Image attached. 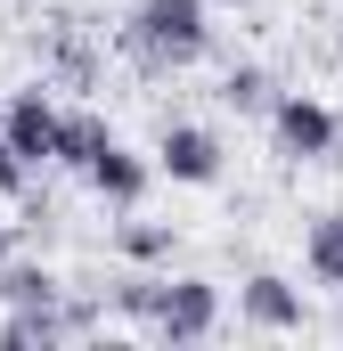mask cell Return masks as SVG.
<instances>
[{"label": "cell", "instance_id": "8fae6325", "mask_svg": "<svg viewBox=\"0 0 343 351\" xmlns=\"http://www.w3.org/2000/svg\"><path fill=\"white\" fill-rule=\"evenodd\" d=\"M172 245H180L172 221H123V229H115V254H123V262H172Z\"/></svg>", "mask_w": 343, "mask_h": 351}, {"label": "cell", "instance_id": "4fadbf2b", "mask_svg": "<svg viewBox=\"0 0 343 351\" xmlns=\"http://www.w3.org/2000/svg\"><path fill=\"white\" fill-rule=\"evenodd\" d=\"M156 302H164V278H123L115 286V311L139 319V327H156Z\"/></svg>", "mask_w": 343, "mask_h": 351}, {"label": "cell", "instance_id": "2e32d148", "mask_svg": "<svg viewBox=\"0 0 343 351\" xmlns=\"http://www.w3.org/2000/svg\"><path fill=\"white\" fill-rule=\"evenodd\" d=\"M213 8H246V0H213Z\"/></svg>", "mask_w": 343, "mask_h": 351}, {"label": "cell", "instance_id": "52a82bcc", "mask_svg": "<svg viewBox=\"0 0 343 351\" xmlns=\"http://www.w3.org/2000/svg\"><path fill=\"white\" fill-rule=\"evenodd\" d=\"M82 180L98 188V196H106V204H115V213H139V196H147V180H156V164H147V156H131V147L115 139V147H106V156H98V164H90Z\"/></svg>", "mask_w": 343, "mask_h": 351}, {"label": "cell", "instance_id": "5b68a950", "mask_svg": "<svg viewBox=\"0 0 343 351\" xmlns=\"http://www.w3.org/2000/svg\"><path fill=\"white\" fill-rule=\"evenodd\" d=\"M237 319L254 327V335H303V286H286L278 269H254L246 286H237Z\"/></svg>", "mask_w": 343, "mask_h": 351}, {"label": "cell", "instance_id": "7c38bea8", "mask_svg": "<svg viewBox=\"0 0 343 351\" xmlns=\"http://www.w3.org/2000/svg\"><path fill=\"white\" fill-rule=\"evenodd\" d=\"M221 106H237V114H270V106H278V82H270L261 66H229V74H221Z\"/></svg>", "mask_w": 343, "mask_h": 351}, {"label": "cell", "instance_id": "5bb4252c", "mask_svg": "<svg viewBox=\"0 0 343 351\" xmlns=\"http://www.w3.org/2000/svg\"><path fill=\"white\" fill-rule=\"evenodd\" d=\"M25 180H33V164L8 147V131H0V196H25Z\"/></svg>", "mask_w": 343, "mask_h": 351}, {"label": "cell", "instance_id": "3957f363", "mask_svg": "<svg viewBox=\"0 0 343 351\" xmlns=\"http://www.w3.org/2000/svg\"><path fill=\"white\" fill-rule=\"evenodd\" d=\"M0 131H8V147L25 156V164H58V139H66V106H49V90H8V106H0Z\"/></svg>", "mask_w": 343, "mask_h": 351}, {"label": "cell", "instance_id": "6da1fadb", "mask_svg": "<svg viewBox=\"0 0 343 351\" xmlns=\"http://www.w3.org/2000/svg\"><path fill=\"white\" fill-rule=\"evenodd\" d=\"M213 49V0H139L123 25V58L139 74H188Z\"/></svg>", "mask_w": 343, "mask_h": 351}, {"label": "cell", "instance_id": "7a4b0ae2", "mask_svg": "<svg viewBox=\"0 0 343 351\" xmlns=\"http://www.w3.org/2000/svg\"><path fill=\"white\" fill-rule=\"evenodd\" d=\"M270 131H278V156H294V164H327V156L343 147L335 106H327V98H311V90H278Z\"/></svg>", "mask_w": 343, "mask_h": 351}, {"label": "cell", "instance_id": "30bf717a", "mask_svg": "<svg viewBox=\"0 0 343 351\" xmlns=\"http://www.w3.org/2000/svg\"><path fill=\"white\" fill-rule=\"evenodd\" d=\"M58 294H66V286H58V278H49L41 262H0V302H8V311H33V302H58Z\"/></svg>", "mask_w": 343, "mask_h": 351}, {"label": "cell", "instance_id": "277c9868", "mask_svg": "<svg viewBox=\"0 0 343 351\" xmlns=\"http://www.w3.org/2000/svg\"><path fill=\"white\" fill-rule=\"evenodd\" d=\"M213 327H221V286H213V278H164L156 335H164V343H204Z\"/></svg>", "mask_w": 343, "mask_h": 351}, {"label": "cell", "instance_id": "9c48e42d", "mask_svg": "<svg viewBox=\"0 0 343 351\" xmlns=\"http://www.w3.org/2000/svg\"><path fill=\"white\" fill-rule=\"evenodd\" d=\"M303 262H311V278H319V286H335V294H343V213H319V221H311Z\"/></svg>", "mask_w": 343, "mask_h": 351}, {"label": "cell", "instance_id": "9a60e30c", "mask_svg": "<svg viewBox=\"0 0 343 351\" xmlns=\"http://www.w3.org/2000/svg\"><path fill=\"white\" fill-rule=\"evenodd\" d=\"M0 262H8V221H0Z\"/></svg>", "mask_w": 343, "mask_h": 351}, {"label": "cell", "instance_id": "ba28073f", "mask_svg": "<svg viewBox=\"0 0 343 351\" xmlns=\"http://www.w3.org/2000/svg\"><path fill=\"white\" fill-rule=\"evenodd\" d=\"M106 147H115V123L90 114V106H74V114H66V139H58V164H66V172H90Z\"/></svg>", "mask_w": 343, "mask_h": 351}, {"label": "cell", "instance_id": "8992f818", "mask_svg": "<svg viewBox=\"0 0 343 351\" xmlns=\"http://www.w3.org/2000/svg\"><path fill=\"white\" fill-rule=\"evenodd\" d=\"M156 172L180 180V188H213V180H221V139H213L204 123H164V139H156Z\"/></svg>", "mask_w": 343, "mask_h": 351}]
</instances>
